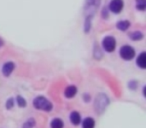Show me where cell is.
<instances>
[{
	"mask_svg": "<svg viewBox=\"0 0 146 128\" xmlns=\"http://www.w3.org/2000/svg\"><path fill=\"white\" fill-rule=\"evenodd\" d=\"M100 0H86V6H85V11H89V15L87 16V18L92 17V15L94 14L96 10V7L99 5Z\"/></svg>",
	"mask_w": 146,
	"mask_h": 128,
	"instance_id": "obj_5",
	"label": "cell"
},
{
	"mask_svg": "<svg viewBox=\"0 0 146 128\" xmlns=\"http://www.w3.org/2000/svg\"><path fill=\"white\" fill-rule=\"evenodd\" d=\"M129 26H130V22L127 20H122V21H119V22L117 23V28L121 31L127 30V29L129 28Z\"/></svg>",
	"mask_w": 146,
	"mask_h": 128,
	"instance_id": "obj_12",
	"label": "cell"
},
{
	"mask_svg": "<svg viewBox=\"0 0 146 128\" xmlns=\"http://www.w3.org/2000/svg\"><path fill=\"white\" fill-rule=\"evenodd\" d=\"M136 62H137V65L139 66L140 68H142V69H145V68H146V53L145 52L140 53Z\"/></svg>",
	"mask_w": 146,
	"mask_h": 128,
	"instance_id": "obj_9",
	"label": "cell"
},
{
	"mask_svg": "<svg viewBox=\"0 0 146 128\" xmlns=\"http://www.w3.org/2000/svg\"><path fill=\"white\" fill-rule=\"evenodd\" d=\"M146 1L145 0H136V6L139 10H144L145 9Z\"/></svg>",
	"mask_w": 146,
	"mask_h": 128,
	"instance_id": "obj_16",
	"label": "cell"
},
{
	"mask_svg": "<svg viewBox=\"0 0 146 128\" xmlns=\"http://www.w3.org/2000/svg\"><path fill=\"white\" fill-rule=\"evenodd\" d=\"M76 93H77V88H76V86H73V85L68 86V87L65 89V92H64L65 97H67V98L74 97Z\"/></svg>",
	"mask_w": 146,
	"mask_h": 128,
	"instance_id": "obj_8",
	"label": "cell"
},
{
	"mask_svg": "<svg viewBox=\"0 0 146 128\" xmlns=\"http://www.w3.org/2000/svg\"><path fill=\"white\" fill-rule=\"evenodd\" d=\"M13 70H14V63L6 62L2 67V73L5 76H9L13 72Z\"/></svg>",
	"mask_w": 146,
	"mask_h": 128,
	"instance_id": "obj_7",
	"label": "cell"
},
{
	"mask_svg": "<svg viewBox=\"0 0 146 128\" xmlns=\"http://www.w3.org/2000/svg\"><path fill=\"white\" fill-rule=\"evenodd\" d=\"M63 126H64V123L59 118H55L51 122V128H63Z\"/></svg>",
	"mask_w": 146,
	"mask_h": 128,
	"instance_id": "obj_13",
	"label": "cell"
},
{
	"mask_svg": "<svg viewBox=\"0 0 146 128\" xmlns=\"http://www.w3.org/2000/svg\"><path fill=\"white\" fill-rule=\"evenodd\" d=\"M108 102H109V100L106 97V95H104V94H99V95H97V98H96V100H95L96 111L99 112V113H102L103 110L105 109V107L108 105Z\"/></svg>",
	"mask_w": 146,
	"mask_h": 128,
	"instance_id": "obj_2",
	"label": "cell"
},
{
	"mask_svg": "<svg viewBox=\"0 0 146 128\" xmlns=\"http://www.w3.org/2000/svg\"><path fill=\"white\" fill-rule=\"evenodd\" d=\"M2 45H3V40L1 38H0V47L2 46Z\"/></svg>",
	"mask_w": 146,
	"mask_h": 128,
	"instance_id": "obj_19",
	"label": "cell"
},
{
	"mask_svg": "<svg viewBox=\"0 0 146 128\" xmlns=\"http://www.w3.org/2000/svg\"><path fill=\"white\" fill-rule=\"evenodd\" d=\"M33 106L36 109L39 110H44V111H50L52 109V104L50 101L46 99L43 96H38L33 100Z\"/></svg>",
	"mask_w": 146,
	"mask_h": 128,
	"instance_id": "obj_1",
	"label": "cell"
},
{
	"mask_svg": "<svg viewBox=\"0 0 146 128\" xmlns=\"http://www.w3.org/2000/svg\"><path fill=\"white\" fill-rule=\"evenodd\" d=\"M70 121L73 125H78L81 121V117H80V114L77 111H73L70 114Z\"/></svg>",
	"mask_w": 146,
	"mask_h": 128,
	"instance_id": "obj_10",
	"label": "cell"
},
{
	"mask_svg": "<svg viewBox=\"0 0 146 128\" xmlns=\"http://www.w3.org/2000/svg\"><path fill=\"white\" fill-rule=\"evenodd\" d=\"M17 100V104H18V106H20V107H25L26 106V101H25V99L22 97V96L18 95L16 98Z\"/></svg>",
	"mask_w": 146,
	"mask_h": 128,
	"instance_id": "obj_17",
	"label": "cell"
},
{
	"mask_svg": "<svg viewBox=\"0 0 146 128\" xmlns=\"http://www.w3.org/2000/svg\"><path fill=\"white\" fill-rule=\"evenodd\" d=\"M94 126H95V121H94L93 118L87 117L82 122V127L83 128H94Z\"/></svg>",
	"mask_w": 146,
	"mask_h": 128,
	"instance_id": "obj_11",
	"label": "cell"
},
{
	"mask_svg": "<svg viewBox=\"0 0 146 128\" xmlns=\"http://www.w3.org/2000/svg\"><path fill=\"white\" fill-rule=\"evenodd\" d=\"M129 37L134 41H137V40H141L143 38V34H142L140 31H134V32L130 33Z\"/></svg>",
	"mask_w": 146,
	"mask_h": 128,
	"instance_id": "obj_14",
	"label": "cell"
},
{
	"mask_svg": "<svg viewBox=\"0 0 146 128\" xmlns=\"http://www.w3.org/2000/svg\"><path fill=\"white\" fill-rule=\"evenodd\" d=\"M109 8L112 12L119 13L123 9V1L122 0H112L109 4Z\"/></svg>",
	"mask_w": 146,
	"mask_h": 128,
	"instance_id": "obj_6",
	"label": "cell"
},
{
	"mask_svg": "<svg viewBox=\"0 0 146 128\" xmlns=\"http://www.w3.org/2000/svg\"><path fill=\"white\" fill-rule=\"evenodd\" d=\"M102 46H103L105 51H107V52H112V51H114V49H115V47H116L115 39L112 36H106L105 38L103 39Z\"/></svg>",
	"mask_w": 146,
	"mask_h": 128,
	"instance_id": "obj_4",
	"label": "cell"
},
{
	"mask_svg": "<svg viewBox=\"0 0 146 128\" xmlns=\"http://www.w3.org/2000/svg\"><path fill=\"white\" fill-rule=\"evenodd\" d=\"M120 56L124 60H131L135 56V50L133 49V47L129 46V45H125L120 49Z\"/></svg>",
	"mask_w": 146,
	"mask_h": 128,
	"instance_id": "obj_3",
	"label": "cell"
},
{
	"mask_svg": "<svg viewBox=\"0 0 146 128\" xmlns=\"http://www.w3.org/2000/svg\"><path fill=\"white\" fill-rule=\"evenodd\" d=\"M13 105H14V100H13V98H10V99L7 100V103H6L7 109H11V108L13 107Z\"/></svg>",
	"mask_w": 146,
	"mask_h": 128,
	"instance_id": "obj_18",
	"label": "cell"
},
{
	"mask_svg": "<svg viewBox=\"0 0 146 128\" xmlns=\"http://www.w3.org/2000/svg\"><path fill=\"white\" fill-rule=\"evenodd\" d=\"M35 126V120L33 118L28 119L24 124H23V128H33Z\"/></svg>",
	"mask_w": 146,
	"mask_h": 128,
	"instance_id": "obj_15",
	"label": "cell"
}]
</instances>
